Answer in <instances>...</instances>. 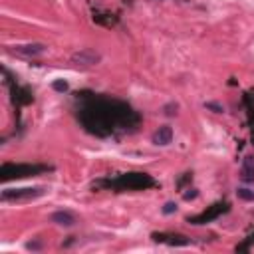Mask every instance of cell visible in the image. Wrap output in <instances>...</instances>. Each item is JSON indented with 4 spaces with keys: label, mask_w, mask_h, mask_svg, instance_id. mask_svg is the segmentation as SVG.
I'll list each match as a JSON object with an SVG mask.
<instances>
[{
    "label": "cell",
    "mask_w": 254,
    "mask_h": 254,
    "mask_svg": "<svg viewBox=\"0 0 254 254\" xmlns=\"http://www.w3.org/2000/svg\"><path fill=\"white\" fill-rule=\"evenodd\" d=\"M113 105L115 103H111V101H93L91 105H87L81 113L85 127L103 135V133H109L117 123H125L127 117L133 115V111L129 107H125L123 111H115Z\"/></svg>",
    "instance_id": "obj_1"
},
{
    "label": "cell",
    "mask_w": 254,
    "mask_h": 254,
    "mask_svg": "<svg viewBox=\"0 0 254 254\" xmlns=\"http://www.w3.org/2000/svg\"><path fill=\"white\" fill-rule=\"evenodd\" d=\"M52 87L56 89V91H67V81H64V79H56L54 83H52Z\"/></svg>",
    "instance_id": "obj_14"
},
{
    "label": "cell",
    "mask_w": 254,
    "mask_h": 254,
    "mask_svg": "<svg viewBox=\"0 0 254 254\" xmlns=\"http://www.w3.org/2000/svg\"><path fill=\"white\" fill-rule=\"evenodd\" d=\"M242 179L244 181H254V157L248 155L242 161Z\"/></svg>",
    "instance_id": "obj_11"
},
{
    "label": "cell",
    "mask_w": 254,
    "mask_h": 254,
    "mask_svg": "<svg viewBox=\"0 0 254 254\" xmlns=\"http://www.w3.org/2000/svg\"><path fill=\"white\" fill-rule=\"evenodd\" d=\"M236 194H238V198H242V200H254V190L238 189V190H236Z\"/></svg>",
    "instance_id": "obj_12"
},
{
    "label": "cell",
    "mask_w": 254,
    "mask_h": 254,
    "mask_svg": "<svg viewBox=\"0 0 254 254\" xmlns=\"http://www.w3.org/2000/svg\"><path fill=\"white\" fill-rule=\"evenodd\" d=\"M177 109H179V105H177V103H173V101H171V103H167V105L163 107L165 115H169V117H173V115L177 113Z\"/></svg>",
    "instance_id": "obj_15"
},
{
    "label": "cell",
    "mask_w": 254,
    "mask_h": 254,
    "mask_svg": "<svg viewBox=\"0 0 254 254\" xmlns=\"http://www.w3.org/2000/svg\"><path fill=\"white\" fill-rule=\"evenodd\" d=\"M206 107H208V109H212L214 113H222V111H224V109H222V105H218V103H206Z\"/></svg>",
    "instance_id": "obj_17"
},
{
    "label": "cell",
    "mask_w": 254,
    "mask_h": 254,
    "mask_svg": "<svg viewBox=\"0 0 254 254\" xmlns=\"http://www.w3.org/2000/svg\"><path fill=\"white\" fill-rule=\"evenodd\" d=\"M8 54H14V56H20V58H40L44 54H48V46L46 44H40V42H30V44H16V46H8L6 48Z\"/></svg>",
    "instance_id": "obj_4"
},
{
    "label": "cell",
    "mask_w": 254,
    "mask_h": 254,
    "mask_svg": "<svg viewBox=\"0 0 254 254\" xmlns=\"http://www.w3.org/2000/svg\"><path fill=\"white\" fill-rule=\"evenodd\" d=\"M46 192L44 187H34V189H8L2 192V200H14V202H26L42 196Z\"/></svg>",
    "instance_id": "obj_5"
},
{
    "label": "cell",
    "mask_w": 254,
    "mask_h": 254,
    "mask_svg": "<svg viewBox=\"0 0 254 254\" xmlns=\"http://www.w3.org/2000/svg\"><path fill=\"white\" fill-rule=\"evenodd\" d=\"M153 185L155 181L145 173H127V175H121L117 181H109V187L113 189H133V190L149 189Z\"/></svg>",
    "instance_id": "obj_2"
},
{
    "label": "cell",
    "mask_w": 254,
    "mask_h": 254,
    "mask_svg": "<svg viewBox=\"0 0 254 254\" xmlns=\"http://www.w3.org/2000/svg\"><path fill=\"white\" fill-rule=\"evenodd\" d=\"M50 220L56 222L58 226H65V228H69V226L75 224V216L71 212H67V210H56V212H52Z\"/></svg>",
    "instance_id": "obj_9"
},
{
    "label": "cell",
    "mask_w": 254,
    "mask_h": 254,
    "mask_svg": "<svg viewBox=\"0 0 254 254\" xmlns=\"http://www.w3.org/2000/svg\"><path fill=\"white\" fill-rule=\"evenodd\" d=\"M171 141H173V129H171L169 125L159 127V129L155 131V135H153V143H155V145H169Z\"/></svg>",
    "instance_id": "obj_10"
},
{
    "label": "cell",
    "mask_w": 254,
    "mask_h": 254,
    "mask_svg": "<svg viewBox=\"0 0 254 254\" xmlns=\"http://www.w3.org/2000/svg\"><path fill=\"white\" fill-rule=\"evenodd\" d=\"M153 240L155 242H167L171 246H187L189 244V238L183 236V234H153Z\"/></svg>",
    "instance_id": "obj_8"
},
{
    "label": "cell",
    "mask_w": 254,
    "mask_h": 254,
    "mask_svg": "<svg viewBox=\"0 0 254 254\" xmlns=\"http://www.w3.org/2000/svg\"><path fill=\"white\" fill-rule=\"evenodd\" d=\"M189 190H190V192H185V198H187V200H190V198L196 196V190H194V189H189Z\"/></svg>",
    "instance_id": "obj_18"
},
{
    "label": "cell",
    "mask_w": 254,
    "mask_h": 254,
    "mask_svg": "<svg viewBox=\"0 0 254 254\" xmlns=\"http://www.w3.org/2000/svg\"><path fill=\"white\" fill-rule=\"evenodd\" d=\"M44 171H50V167L46 165H2V181L22 179V177L38 175Z\"/></svg>",
    "instance_id": "obj_3"
},
{
    "label": "cell",
    "mask_w": 254,
    "mask_h": 254,
    "mask_svg": "<svg viewBox=\"0 0 254 254\" xmlns=\"http://www.w3.org/2000/svg\"><path fill=\"white\" fill-rule=\"evenodd\" d=\"M175 210H177V204H175V202H167V204L163 206V212H165V214H171V212H175Z\"/></svg>",
    "instance_id": "obj_16"
},
{
    "label": "cell",
    "mask_w": 254,
    "mask_h": 254,
    "mask_svg": "<svg viewBox=\"0 0 254 254\" xmlns=\"http://www.w3.org/2000/svg\"><path fill=\"white\" fill-rule=\"evenodd\" d=\"M228 210V204L226 202H216V204H212L208 210H204V212H200V214H196V216H189V222L190 224H204V222H210V220H214V218H218L222 212H226Z\"/></svg>",
    "instance_id": "obj_7"
},
{
    "label": "cell",
    "mask_w": 254,
    "mask_h": 254,
    "mask_svg": "<svg viewBox=\"0 0 254 254\" xmlns=\"http://www.w3.org/2000/svg\"><path fill=\"white\" fill-rule=\"evenodd\" d=\"M71 64L73 65H79V67H93L101 62V54L91 50V48H83V50H77L71 54Z\"/></svg>",
    "instance_id": "obj_6"
},
{
    "label": "cell",
    "mask_w": 254,
    "mask_h": 254,
    "mask_svg": "<svg viewBox=\"0 0 254 254\" xmlns=\"http://www.w3.org/2000/svg\"><path fill=\"white\" fill-rule=\"evenodd\" d=\"M250 244H254V232H252V234H250V236H248L240 246H236V252H246V250L250 248Z\"/></svg>",
    "instance_id": "obj_13"
}]
</instances>
